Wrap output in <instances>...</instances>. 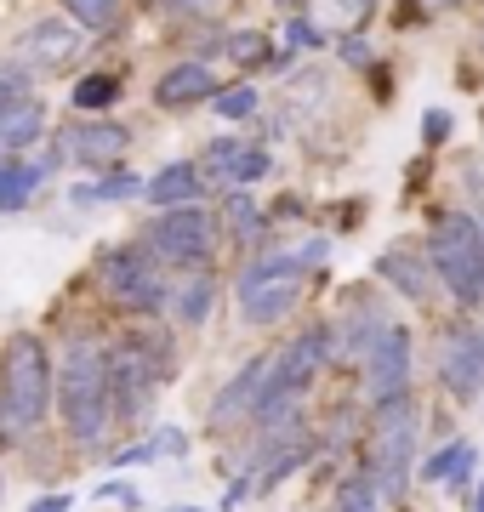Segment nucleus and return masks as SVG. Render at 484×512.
Listing matches in <instances>:
<instances>
[{"instance_id":"f257e3e1","label":"nucleus","mask_w":484,"mask_h":512,"mask_svg":"<svg viewBox=\"0 0 484 512\" xmlns=\"http://www.w3.org/2000/svg\"><path fill=\"white\" fill-rule=\"evenodd\" d=\"M57 399L52 359L40 348V336H12L0 353V433L6 439H29Z\"/></svg>"},{"instance_id":"f03ea898","label":"nucleus","mask_w":484,"mask_h":512,"mask_svg":"<svg viewBox=\"0 0 484 512\" xmlns=\"http://www.w3.org/2000/svg\"><path fill=\"white\" fill-rule=\"evenodd\" d=\"M57 410H63V427L75 433V444L97 450L103 433L114 421V393H109V353L97 342H75L63 353V370H57Z\"/></svg>"},{"instance_id":"7ed1b4c3","label":"nucleus","mask_w":484,"mask_h":512,"mask_svg":"<svg viewBox=\"0 0 484 512\" xmlns=\"http://www.w3.org/2000/svg\"><path fill=\"white\" fill-rule=\"evenodd\" d=\"M325 262V239H308L302 251H280V256H257L240 274V313L245 325H274L302 302L308 268Z\"/></svg>"},{"instance_id":"20e7f679","label":"nucleus","mask_w":484,"mask_h":512,"mask_svg":"<svg viewBox=\"0 0 484 512\" xmlns=\"http://www.w3.org/2000/svg\"><path fill=\"white\" fill-rule=\"evenodd\" d=\"M428 262L433 274L450 285V296L462 308H479L484 302V245H479V217L467 211H450V217L433 222L428 234Z\"/></svg>"},{"instance_id":"39448f33","label":"nucleus","mask_w":484,"mask_h":512,"mask_svg":"<svg viewBox=\"0 0 484 512\" xmlns=\"http://www.w3.org/2000/svg\"><path fill=\"white\" fill-rule=\"evenodd\" d=\"M149 256L160 268H188V274H205V262L217 251V217L200 211V205H177V211H160L149 222Z\"/></svg>"},{"instance_id":"423d86ee","label":"nucleus","mask_w":484,"mask_h":512,"mask_svg":"<svg viewBox=\"0 0 484 512\" xmlns=\"http://www.w3.org/2000/svg\"><path fill=\"white\" fill-rule=\"evenodd\" d=\"M166 370H171V348L160 353V342H154V336H131V342H120V348L109 353L114 416H120V421H137V416H143Z\"/></svg>"},{"instance_id":"0eeeda50","label":"nucleus","mask_w":484,"mask_h":512,"mask_svg":"<svg viewBox=\"0 0 484 512\" xmlns=\"http://www.w3.org/2000/svg\"><path fill=\"white\" fill-rule=\"evenodd\" d=\"M97 274H103V291L131 313H160L171 302V279L149 251H103Z\"/></svg>"},{"instance_id":"6e6552de","label":"nucleus","mask_w":484,"mask_h":512,"mask_svg":"<svg viewBox=\"0 0 484 512\" xmlns=\"http://www.w3.org/2000/svg\"><path fill=\"white\" fill-rule=\"evenodd\" d=\"M410 461H416V410L405 399V404H393V410H382V427H376V444H371L376 495H405Z\"/></svg>"},{"instance_id":"1a4fd4ad","label":"nucleus","mask_w":484,"mask_h":512,"mask_svg":"<svg viewBox=\"0 0 484 512\" xmlns=\"http://www.w3.org/2000/svg\"><path fill=\"white\" fill-rule=\"evenodd\" d=\"M365 393H371L376 410H393L410 393V330L393 325V319L365 353Z\"/></svg>"},{"instance_id":"9d476101","label":"nucleus","mask_w":484,"mask_h":512,"mask_svg":"<svg viewBox=\"0 0 484 512\" xmlns=\"http://www.w3.org/2000/svg\"><path fill=\"white\" fill-rule=\"evenodd\" d=\"M439 382L456 399H479L484 393V330H450L439 348Z\"/></svg>"},{"instance_id":"9b49d317","label":"nucleus","mask_w":484,"mask_h":512,"mask_svg":"<svg viewBox=\"0 0 484 512\" xmlns=\"http://www.w3.org/2000/svg\"><path fill=\"white\" fill-rule=\"evenodd\" d=\"M205 165H211V177H223V183L245 188V183H262V177H268V148L245 143V137H211Z\"/></svg>"},{"instance_id":"f8f14e48","label":"nucleus","mask_w":484,"mask_h":512,"mask_svg":"<svg viewBox=\"0 0 484 512\" xmlns=\"http://www.w3.org/2000/svg\"><path fill=\"white\" fill-rule=\"evenodd\" d=\"M205 97H217V74L200 57H188V63H177V69H166L154 80V103L160 109H194Z\"/></svg>"},{"instance_id":"ddd939ff","label":"nucleus","mask_w":484,"mask_h":512,"mask_svg":"<svg viewBox=\"0 0 484 512\" xmlns=\"http://www.w3.org/2000/svg\"><path fill=\"white\" fill-rule=\"evenodd\" d=\"M126 126H114V120H75V126L63 131V148L75 154L80 165H114L126 154Z\"/></svg>"},{"instance_id":"4468645a","label":"nucleus","mask_w":484,"mask_h":512,"mask_svg":"<svg viewBox=\"0 0 484 512\" xmlns=\"http://www.w3.org/2000/svg\"><path fill=\"white\" fill-rule=\"evenodd\" d=\"M80 23H57V18H40L29 23V35H23V57L29 63H69L80 52Z\"/></svg>"},{"instance_id":"2eb2a0df","label":"nucleus","mask_w":484,"mask_h":512,"mask_svg":"<svg viewBox=\"0 0 484 512\" xmlns=\"http://www.w3.org/2000/svg\"><path fill=\"white\" fill-rule=\"evenodd\" d=\"M428 256H416V251H405V245H393V251H382L376 256V274L388 279V285H399V291L410 296V302H428Z\"/></svg>"},{"instance_id":"dca6fc26","label":"nucleus","mask_w":484,"mask_h":512,"mask_svg":"<svg viewBox=\"0 0 484 512\" xmlns=\"http://www.w3.org/2000/svg\"><path fill=\"white\" fill-rule=\"evenodd\" d=\"M160 211H177V205H200V165H160L143 188Z\"/></svg>"},{"instance_id":"f3484780","label":"nucleus","mask_w":484,"mask_h":512,"mask_svg":"<svg viewBox=\"0 0 484 512\" xmlns=\"http://www.w3.org/2000/svg\"><path fill=\"white\" fill-rule=\"evenodd\" d=\"M262 382H268V359H251V365H240V376L223 387V399L211 404V421H234V416H245V410H257Z\"/></svg>"},{"instance_id":"a211bd4d","label":"nucleus","mask_w":484,"mask_h":512,"mask_svg":"<svg viewBox=\"0 0 484 512\" xmlns=\"http://www.w3.org/2000/svg\"><path fill=\"white\" fill-rule=\"evenodd\" d=\"M40 103L29 97V103H12V109H0V148H29L40 137Z\"/></svg>"},{"instance_id":"6ab92c4d","label":"nucleus","mask_w":484,"mask_h":512,"mask_svg":"<svg viewBox=\"0 0 484 512\" xmlns=\"http://www.w3.org/2000/svg\"><path fill=\"white\" fill-rule=\"evenodd\" d=\"M40 177H46V165H0V211H23Z\"/></svg>"},{"instance_id":"aec40b11","label":"nucleus","mask_w":484,"mask_h":512,"mask_svg":"<svg viewBox=\"0 0 484 512\" xmlns=\"http://www.w3.org/2000/svg\"><path fill=\"white\" fill-rule=\"evenodd\" d=\"M467 467H473V450H467L462 439H450L445 450H439V456L422 467V473H428V484H445V490H456V484H467Z\"/></svg>"},{"instance_id":"412c9836","label":"nucleus","mask_w":484,"mask_h":512,"mask_svg":"<svg viewBox=\"0 0 484 512\" xmlns=\"http://www.w3.org/2000/svg\"><path fill=\"white\" fill-rule=\"evenodd\" d=\"M63 6L86 35H114L120 29V0H63Z\"/></svg>"},{"instance_id":"4be33fe9","label":"nucleus","mask_w":484,"mask_h":512,"mask_svg":"<svg viewBox=\"0 0 484 512\" xmlns=\"http://www.w3.org/2000/svg\"><path fill=\"white\" fill-rule=\"evenodd\" d=\"M211 302H217V285H211V274H194L183 285V296H177V319L183 325H200L205 313H211Z\"/></svg>"},{"instance_id":"5701e85b","label":"nucleus","mask_w":484,"mask_h":512,"mask_svg":"<svg viewBox=\"0 0 484 512\" xmlns=\"http://www.w3.org/2000/svg\"><path fill=\"white\" fill-rule=\"evenodd\" d=\"M114 97H120V74H92L75 86V109H109Z\"/></svg>"},{"instance_id":"b1692460","label":"nucleus","mask_w":484,"mask_h":512,"mask_svg":"<svg viewBox=\"0 0 484 512\" xmlns=\"http://www.w3.org/2000/svg\"><path fill=\"white\" fill-rule=\"evenodd\" d=\"M376 501H382V495H376L371 473H365V478H348V484H342V501H336V507L342 512H376Z\"/></svg>"},{"instance_id":"393cba45","label":"nucleus","mask_w":484,"mask_h":512,"mask_svg":"<svg viewBox=\"0 0 484 512\" xmlns=\"http://www.w3.org/2000/svg\"><path fill=\"white\" fill-rule=\"evenodd\" d=\"M137 188H149V183H137V177H126V171H114V177H103L97 188H80L75 200H126V194H137Z\"/></svg>"},{"instance_id":"a878e982","label":"nucleus","mask_w":484,"mask_h":512,"mask_svg":"<svg viewBox=\"0 0 484 512\" xmlns=\"http://www.w3.org/2000/svg\"><path fill=\"white\" fill-rule=\"evenodd\" d=\"M12 103H29V69H18V63L0 69V109H12Z\"/></svg>"},{"instance_id":"bb28decb","label":"nucleus","mask_w":484,"mask_h":512,"mask_svg":"<svg viewBox=\"0 0 484 512\" xmlns=\"http://www.w3.org/2000/svg\"><path fill=\"white\" fill-rule=\"evenodd\" d=\"M228 57L251 69V63H262V57H268V40H262V35H251V29H245V35H228Z\"/></svg>"},{"instance_id":"cd10ccee","label":"nucleus","mask_w":484,"mask_h":512,"mask_svg":"<svg viewBox=\"0 0 484 512\" xmlns=\"http://www.w3.org/2000/svg\"><path fill=\"white\" fill-rule=\"evenodd\" d=\"M251 109H257V92H251V86H245V92H223V97H217V114H223V120H245Z\"/></svg>"},{"instance_id":"c85d7f7f","label":"nucleus","mask_w":484,"mask_h":512,"mask_svg":"<svg viewBox=\"0 0 484 512\" xmlns=\"http://www.w3.org/2000/svg\"><path fill=\"white\" fill-rule=\"evenodd\" d=\"M228 211H234V228H240V239H251V228H262V217H257V205H251V200H234Z\"/></svg>"},{"instance_id":"c756f323","label":"nucleus","mask_w":484,"mask_h":512,"mask_svg":"<svg viewBox=\"0 0 484 512\" xmlns=\"http://www.w3.org/2000/svg\"><path fill=\"white\" fill-rule=\"evenodd\" d=\"M422 137H428V143H445V137H450V114H445V109H428V120H422Z\"/></svg>"},{"instance_id":"7c9ffc66","label":"nucleus","mask_w":484,"mask_h":512,"mask_svg":"<svg viewBox=\"0 0 484 512\" xmlns=\"http://www.w3.org/2000/svg\"><path fill=\"white\" fill-rule=\"evenodd\" d=\"M291 40H297V46H319V29H314V23H291Z\"/></svg>"},{"instance_id":"2f4dec72","label":"nucleus","mask_w":484,"mask_h":512,"mask_svg":"<svg viewBox=\"0 0 484 512\" xmlns=\"http://www.w3.org/2000/svg\"><path fill=\"white\" fill-rule=\"evenodd\" d=\"M166 12H200V6H211V0H160Z\"/></svg>"},{"instance_id":"473e14b6","label":"nucleus","mask_w":484,"mask_h":512,"mask_svg":"<svg viewBox=\"0 0 484 512\" xmlns=\"http://www.w3.org/2000/svg\"><path fill=\"white\" fill-rule=\"evenodd\" d=\"M29 512H63V501H40V507H29Z\"/></svg>"},{"instance_id":"72a5a7b5","label":"nucleus","mask_w":484,"mask_h":512,"mask_svg":"<svg viewBox=\"0 0 484 512\" xmlns=\"http://www.w3.org/2000/svg\"><path fill=\"white\" fill-rule=\"evenodd\" d=\"M336 6H348V0H336ZM365 6H371V0H354V18H365Z\"/></svg>"},{"instance_id":"f704fd0d","label":"nucleus","mask_w":484,"mask_h":512,"mask_svg":"<svg viewBox=\"0 0 484 512\" xmlns=\"http://www.w3.org/2000/svg\"><path fill=\"white\" fill-rule=\"evenodd\" d=\"M479 245H484V211H479Z\"/></svg>"},{"instance_id":"c9c22d12","label":"nucleus","mask_w":484,"mask_h":512,"mask_svg":"<svg viewBox=\"0 0 484 512\" xmlns=\"http://www.w3.org/2000/svg\"><path fill=\"white\" fill-rule=\"evenodd\" d=\"M428 6H456V0H428Z\"/></svg>"},{"instance_id":"e433bc0d","label":"nucleus","mask_w":484,"mask_h":512,"mask_svg":"<svg viewBox=\"0 0 484 512\" xmlns=\"http://www.w3.org/2000/svg\"><path fill=\"white\" fill-rule=\"evenodd\" d=\"M479 512H484V490H479Z\"/></svg>"}]
</instances>
